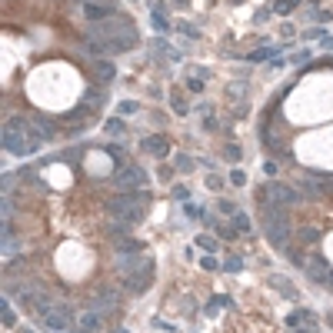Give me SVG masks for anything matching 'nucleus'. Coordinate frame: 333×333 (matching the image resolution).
I'll use <instances>...</instances> for the list:
<instances>
[{"label":"nucleus","instance_id":"nucleus-19","mask_svg":"<svg viewBox=\"0 0 333 333\" xmlns=\"http://www.w3.org/2000/svg\"><path fill=\"white\" fill-rule=\"evenodd\" d=\"M233 227H237V230H250V220H247V213H233Z\"/></svg>","mask_w":333,"mask_h":333},{"label":"nucleus","instance_id":"nucleus-14","mask_svg":"<svg viewBox=\"0 0 333 333\" xmlns=\"http://www.w3.org/2000/svg\"><path fill=\"white\" fill-rule=\"evenodd\" d=\"M300 244H317V240H320V230H317V227H300Z\"/></svg>","mask_w":333,"mask_h":333},{"label":"nucleus","instance_id":"nucleus-25","mask_svg":"<svg viewBox=\"0 0 333 333\" xmlns=\"http://www.w3.org/2000/svg\"><path fill=\"white\" fill-rule=\"evenodd\" d=\"M107 130H110V133H123L127 127H123V120H110V123H107Z\"/></svg>","mask_w":333,"mask_h":333},{"label":"nucleus","instance_id":"nucleus-5","mask_svg":"<svg viewBox=\"0 0 333 333\" xmlns=\"http://www.w3.org/2000/svg\"><path fill=\"white\" fill-rule=\"evenodd\" d=\"M113 266H117V273L127 280V277H133V273L147 270V266H154V260H147V256H140V253H117Z\"/></svg>","mask_w":333,"mask_h":333},{"label":"nucleus","instance_id":"nucleus-30","mask_svg":"<svg viewBox=\"0 0 333 333\" xmlns=\"http://www.w3.org/2000/svg\"><path fill=\"white\" fill-rule=\"evenodd\" d=\"M263 173H266V177H273V173H277V164H270V160H266V164H263Z\"/></svg>","mask_w":333,"mask_h":333},{"label":"nucleus","instance_id":"nucleus-4","mask_svg":"<svg viewBox=\"0 0 333 333\" xmlns=\"http://www.w3.org/2000/svg\"><path fill=\"white\" fill-rule=\"evenodd\" d=\"M147 183V173L140 170V166H120L117 173H113V187L117 190H140Z\"/></svg>","mask_w":333,"mask_h":333},{"label":"nucleus","instance_id":"nucleus-20","mask_svg":"<svg viewBox=\"0 0 333 333\" xmlns=\"http://www.w3.org/2000/svg\"><path fill=\"white\" fill-rule=\"evenodd\" d=\"M97 74H100V80H110L113 74H117V70H113L110 64H97Z\"/></svg>","mask_w":333,"mask_h":333},{"label":"nucleus","instance_id":"nucleus-22","mask_svg":"<svg viewBox=\"0 0 333 333\" xmlns=\"http://www.w3.org/2000/svg\"><path fill=\"white\" fill-rule=\"evenodd\" d=\"M230 183L244 187V183H247V173H244V170H233V173H230Z\"/></svg>","mask_w":333,"mask_h":333},{"label":"nucleus","instance_id":"nucleus-1","mask_svg":"<svg viewBox=\"0 0 333 333\" xmlns=\"http://www.w3.org/2000/svg\"><path fill=\"white\" fill-rule=\"evenodd\" d=\"M3 150H10L17 157L37 154L40 150V137H33V127L20 117H10L7 127H3Z\"/></svg>","mask_w":333,"mask_h":333},{"label":"nucleus","instance_id":"nucleus-32","mask_svg":"<svg viewBox=\"0 0 333 333\" xmlns=\"http://www.w3.org/2000/svg\"><path fill=\"white\" fill-rule=\"evenodd\" d=\"M74 333H90V330H87V327H83V330H74Z\"/></svg>","mask_w":333,"mask_h":333},{"label":"nucleus","instance_id":"nucleus-21","mask_svg":"<svg viewBox=\"0 0 333 333\" xmlns=\"http://www.w3.org/2000/svg\"><path fill=\"white\" fill-rule=\"evenodd\" d=\"M240 260H237V256H230V260H227V263H223V270H227V273H240Z\"/></svg>","mask_w":333,"mask_h":333},{"label":"nucleus","instance_id":"nucleus-31","mask_svg":"<svg viewBox=\"0 0 333 333\" xmlns=\"http://www.w3.org/2000/svg\"><path fill=\"white\" fill-rule=\"evenodd\" d=\"M197 244H200V247H203V250H213V240H210V237H200Z\"/></svg>","mask_w":333,"mask_h":333},{"label":"nucleus","instance_id":"nucleus-2","mask_svg":"<svg viewBox=\"0 0 333 333\" xmlns=\"http://www.w3.org/2000/svg\"><path fill=\"white\" fill-rule=\"evenodd\" d=\"M90 37H93V40H123V44H137V30H133L130 27V20H127V17H120V13H117V17H107V20H93V27H90Z\"/></svg>","mask_w":333,"mask_h":333},{"label":"nucleus","instance_id":"nucleus-3","mask_svg":"<svg viewBox=\"0 0 333 333\" xmlns=\"http://www.w3.org/2000/svg\"><path fill=\"white\" fill-rule=\"evenodd\" d=\"M147 193H140V190H123V197L110 200L107 203V210H110V217H117V220L123 223H133L144 217V207H147Z\"/></svg>","mask_w":333,"mask_h":333},{"label":"nucleus","instance_id":"nucleus-10","mask_svg":"<svg viewBox=\"0 0 333 333\" xmlns=\"http://www.w3.org/2000/svg\"><path fill=\"white\" fill-rule=\"evenodd\" d=\"M123 283H127V290H130V293H147V290H150V283H154V266H147V270H140V273L127 277Z\"/></svg>","mask_w":333,"mask_h":333},{"label":"nucleus","instance_id":"nucleus-23","mask_svg":"<svg viewBox=\"0 0 333 333\" xmlns=\"http://www.w3.org/2000/svg\"><path fill=\"white\" fill-rule=\"evenodd\" d=\"M200 266H203V270H217L220 263H217V256H210V253H207L203 260H200Z\"/></svg>","mask_w":333,"mask_h":333},{"label":"nucleus","instance_id":"nucleus-29","mask_svg":"<svg viewBox=\"0 0 333 333\" xmlns=\"http://www.w3.org/2000/svg\"><path fill=\"white\" fill-rule=\"evenodd\" d=\"M173 110H177V113H187V103H183L180 97H173Z\"/></svg>","mask_w":333,"mask_h":333},{"label":"nucleus","instance_id":"nucleus-26","mask_svg":"<svg viewBox=\"0 0 333 333\" xmlns=\"http://www.w3.org/2000/svg\"><path fill=\"white\" fill-rule=\"evenodd\" d=\"M183 210H187V217H203V210H200L197 203H187V207H183Z\"/></svg>","mask_w":333,"mask_h":333},{"label":"nucleus","instance_id":"nucleus-27","mask_svg":"<svg viewBox=\"0 0 333 333\" xmlns=\"http://www.w3.org/2000/svg\"><path fill=\"white\" fill-rule=\"evenodd\" d=\"M220 210H223V213H237V203H230V200H220Z\"/></svg>","mask_w":333,"mask_h":333},{"label":"nucleus","instance_id":"nucleus-28","mask_svg":"<svg viewBox=\"0 0 333 333\" xmlns=\"http://www.w3.org/2000/svg\"><path fill=\"white\" fill-rule=\"evenodd\" d=\"M120 110H123V113H133V110H137V103H133V100H123Z\"/></svg>","mask_w":333,"mask_h":333},{"label":"nucleus","instance_id":"nucleus-17","mask_svg":"<svg viewBox=\"0 0 333 333\" xmlns=\"http://www.w3.org/2000/svg\"><path fill=\"white\" fill-rule=\"evenodd\" d=\"M223 157H227L230 164H237V160H240L244 154H240V147H237V144H227V147H223Z\"/></svg>","mask_w":333,"mask_h":333},{"label":"nucleus","instance_id":"nucleus-15","mask_svg":"<svg viewBox=\"0 0 333 333\" xmlns=\"http://www.w3.org/2000/svg\"><path fill=\"white\" fill-rule=\"evenodd\" d=\"M140 250H144V247L137 244V240H120V244H117V253H140Z\"/></svg>","mask_w":333,"mask_h":333},{"label":"nucleus","instance_id":"nucleus-11","mask_svg":"<svg viewBox=\"0 0 333 333\" xmlns=\"http://www.w3.org/2000/svg\"><path fill=\"white\" fill-rule=\"evenodd\" d=\"M266 240L277 247V250H283L287 247V240H290V220H283V223H273V227H266Z\"/></svg>","mask_w":333,"mask_h":333},{"label":"nucleus","instance_id":"nucleus-9","mask_svg":"<svg viewBox=\"0 0 333 333\" xmlns=\"http://www.w3.org/2000/svg\"><path fill=\"white\" fill-rule=\"evenodd\" d=\"M260 197H263V200L270 197L273 203H297L300 193H297V190H290V187H283V183H270L266 190H260Z\"/></svg>","mask_w":333,"mask_h":333},{"label":"nucleus","instance_id":"nucleus-13","mask_svg":"<svg viewBox=\"0 0 333 333\" xmlns=\"http://www.w3.org/2000/svg\"><path fill=\"white\" fill-rule=\"evenodd\" d=\"M283 220H287V210H283L280 203L263 207V230H266V227H273V223H283Z\"/></svg>","mask_w":333,"mask_h":333},{"label":"nucleus","instance_id":"nucleus-6","mask_svg":"<svg viewBox=\"0 0 333 333\" xmlns=\"http://www.w3.org/2000/svg\"><path fill=\"white\" fill-rule=\"evenodd\" d=\"M303 273L310 280H317V283H327L333 273V266L323 260V256H303Z\"/></svg>","mask_w":333,"mask_h":333},{"label":"nucleus","instance_id":"nucleus-8","mask_svg":"<svg viewBox=\"0 0 333 333\" xmlns=\"http://www.w3.org/2000/svg\"><path fill=\"white\" fill-rule=\"evenodd\" d=\"M117 290L113 287H103L100 290V293H93V297L87 300V310H93V313H107V310H113V307H117Z\"/></svg>","mask_w":333,"mask_h":333},{"label":"nucleus","instance_id":"nucleus-24","mask_svg":"<svg viewBox=\"0 0 333 333\" xmlns=\"http://www.w3.org/2000/svg\"><path fill=\"white\" fill-rule=\"evenodd\" d=\"M80 323H83L87 330H93V327H97V313H93V310H90V313H83V320H80Z\"/></svg>","mask_w":333,"mask_h":333},{"label":"nucleus","instance_id":"nucleus-7","mask_svg":"<svg viewBox=\"0 0 333 333\" xmlns=\"http://www.w3.org/2000/svg\"><path fill=\"white\" fill-rule=\"evenodd\" d=\"M44 323L50 327V330L64 333L67 327H70V307H67V303H54V307L44 313Z\"/></svg>","mask_w":333,"mask_h":333},{"label":"nucleus","instance_id":"nucleus-12","mask_svg":"<svg viewBox=\"0 0 333 333\" xmlns=\"http://www.w3.org/2000/svg\"><path fill=\"white\" fill-rule=\"evenodd\" d=\"M140 150H144V154H150V157H166L170 144H166V137L154 133V137H144V140H140Z\"/></svg>","mask_w":333,"mask_h":333},{"label":"nucleus","instance_id":"nucleus-18","mask_svg":"<svg viewBox=\"0 0 333 333\" xmlns=\"http://www.w3.org/2000/svg\"><path fill=\"white\" fill-rule=\"evenodd\" d=\"M297 3H300V0H277V3H273V10H277V13H290Z\"/></svg>","mask_w":333,"mask_h":333},{"label":"nucleus","instance_id":"nucleus-16","mask_svg":"<svg viewBox=\"0 0 333 333\" xmlns=\"http://www.w3.org/2000/svg\"><path fill=\"white\" fill-rule=\"evenodd\" d=\"M0 320H3V327H13V320H17V317H13V310L7 307V300L0 303Z\"/></svg>","mask_w":333,"mask_h":333}]
</instances>
